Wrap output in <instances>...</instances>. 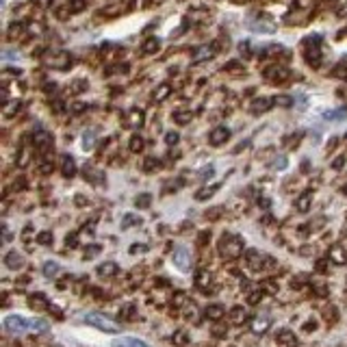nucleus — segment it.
<instances>
[{
	"label": "nucleus",
	"mask_w": 347,
	"mask_h": 347,
	"mask_svg": "<svg viewBox=\"0 0 347 347\" xmlns=\"http://www.w3.org/2000/svg\"><path fill=\"white\" fill-rule=\"evenodd\" d=\"M2 325L7 332L11 334H24V332H33V334H46L50 330V324L46 319H39V317H22V315H7L2 319Z\"/></svg>",
	"instance_id": "nucleus-1"
},
{
	"label": "nucleus",
	"mask_w": 347,
	"mask_h": 347,
	"mask_svg": "<svg viewBox=\"0 0 347 347\" xmlns=\"http://www.w3.org/2000/svg\"><path fill=\"white\" fill-rule=\"evenodd\" d=\"M80 321L87 325H92V328L100 330V332H107V334H117V332H122V325L117 324V321L109 319L104 313H85L83 317H80Z\"/></svg>",
	"instance_id": "nucleus-2"
},
{
	"label": "nucleus",
	"mask_w": 347,
	"mask_h": 347,
	"mask_svg": "<svg viewBox=\"0 0 347 347\" xmlns=\"http://www.w3.org/2000/svg\"><path fill=\"white\" fill-rule=\"evenodd\" d=\"M219 254L230 260L239 258L243 254V239L237 237V234H224L219 241Z\"/></svg>",
	"instance_id": "nucleus-3"
},
{
	"label": "nucleus",
	"mask_w": 347,
	"mask_h": 347,
	"mask_svg": "<svg viewBox=\"0 0 347 347\" xmlns=\"http://www.w3.org/2000/svg\"><path fill=\"white\" fill-rule=\"evenodd\" d=\"M321 37L319 35H310V37H306L304 42H301V46H304V59L308 61V65H313V68H319L321 63Z\"/></svg>",
	"instance_id": "nucleus-4"
},
{
	"label": "nucleus",
	"mask_w": 347,
	"mask_h": 347,
	"mask_svg": "<svg viewBox=\"0 0 347 347\" xmlns=\"http://www.w3.org/2000/svg\"><path fill=\"white\" fill-rule=\"evenodd\" d=\"M44 63L52 69H69L72 68V57L65 50H46L44 52Z\"/></svg>",
	"instance_id": "nucleus-5"
},
{
	"label": "nucleus",
	"mask_w": 347,
	"mask_h": 347,
	"mask_svg": "<svg viewBox=\"0 0 347 347\" xmlns=\"http://www.w3.org/2000/svg\"><path fill=\"white\" fill-rule=\"evenodd\" d=\"M245 263H248L250 269L254 271H263L267 267H274V258H269L267 254L258 252V250H248V254H245Z\"/></svg>",
	"instance_id": "nucleus-6"
},
{
	"label": "nucleus",
	"mask_w": 347,
	"mask_h": 347,
	"mask_svg": "<svg viewBox=\"0 0 347 347\" xmlns=\"http://www.w3.org/2000/svg\"><path fill=\"white\" fill-rule=\"evenodd\" d=\"M265 78L269 80V83H276V85H282L286 80L291 78V72L284 68V65H271V68L265 69Z\"/></svg>",
	"instance_id": "nucleus-7"
},
{
	"label": "nucleus",
	"mask_w": 347,
	"mask_h": 347,
	"mask_svg": "<svg viewBox=\"0 0 347 347\" xmlns=\"http://www.w3.org/2000/svg\"><path fill=\"white\" fill-rule=\"evenodd\" d=\"M52 143H54V139L48 130H35L33 133V145L39 152H48V150L52 148Z\"/></svg>",
	"instance_id": "nucleus-8"
},
{
	"label": "nucleus",
	"mask_w": 347,
	"mask_h": 347,
	"mask_svg": "<svg viewBox=\"0 0 347 347\" xmlns=\"http://www.w3.org/2000/svg\"><path fill=\"white\" fill-rule=\"evenodd\" d=\"M172 263L178 267L180 271H189L191 269V254L187 248H176L172 254Z\"/></svg>",
	"instance_id": "nucleus-9"
},
{
	"label": "nucleus",
	"mask_w": 347,
	"mask_h": 347,
	"mask_svg": "<svg viewBox=\"0 0 347 347\" xmlns=\"http://www.w3.org/2000/svg\"><path fill=\"white\" fill-rule=\"evenodd\" d=\"M215 54H217V48H215V44H204V46H198V48L193 50L191 59H193L195 63H202V61H208V59H213Z\"/></svg>",
	"instance_id": "nucleus-10"
},
{
	"label": "nucleus",
	"mask_w": 347,
	"mask_h": 347,
	"mask_svg": "<svg viewBox=\"0 0 347 347\" xmlns=\"http://www.w3.org/2000/svg\"><path fill=\"white\" fill-rule=\"evenodd\" d=\"M276 343H278V345H282V347H298L300 339H298V336H295V332H293V330L282 328V330H278V332H276Z\"/></svg>",
	"instance_id": "nucleus-11"
},
{
	"label": "nucleus",
	"mask_w": 347,
	"mask_h": 347,
	"mask_svg": "<svg viewBox=\"0 0 347 347\" xmlns=\"http://www.w3.org/2000/svg\"><path fill=\"white\" fill-rule=\"evenodd\" d=\"M145 124V115H143V111L141 109H130L128 113H126V117H124V126H128V128H141Z\"/></svg>",
	"instance_id": "nucleus-12"
},
{
	"label": "nucleus",
	"mask_w": 347,
	"mask_h": 347,
	"mask_svg": "<svg viewBox=\"0 0 347 347\" xmlns=\"http://www.w3.org/2000/svg\"><path fill=\"white\" fill-rule=\"evenodd\" d=\"M276 104V98H271V95H260V98H256L252 104H250V111H252L254 115H260V113H267V111Z\"/></svg>",
	"instance_id": "nucleus-13"
},
{
	"label": "nucleus",
	"mask_w": 347,
	"mask_h": 347,
	"mask_svg": "<svg viewBox=\"0 0 347 347\" xmlns=\"http://www.w3.org/2000/svg\"><path fill=\"white\" fill-rule=\"evenodd\" d=\"M269 325H271V319L267 315H256L250 319V330H252L254 334H265V332L269 330Z\"/></svg>",
	"instance_id": "nucleus-14"
},
{
	"label": "nucleus",
	"mask_w": 347,
	"mask_h": 347,
	"mask_svg": "<svg viewBox=\"0 0 347 347\" xmlns=\"http://www.w3.org/2000/svg\"><path fill=\"white\" fill-rule=\"evenodd\" d=\"M195 286H198L200 291H204V293L213 291V276H210V271L200 269L198 274H195Z\"/></svg>",
	"instance_id": "nucleus-15"
},
{
	"label": "nucleus",
	"mask_w": 347,
	"mask_h": 347,
	"mask_svg": "<svg viewBox=\"0 0 347 347\" xmlns=\"http://www.w3.org/2000/svg\"><path fill=\"white\" fill-rule=\"evenodd\" d=\"M228 139H230V130L226 126H217L208 133V143L210 145H221V143L228 141Z\"/></svg>",
	"instance_id": "nucleus-16"
},
{
	"label": "nucleus",
	"mask_w": 347,
	"mask_h": 347,
	"mask_svg": "<svg viewBox=\"0 0 347 347\" xmlns=\"http://www.w3.org/2000/svg\"><path fill=\"white\" fill-rule=\"evenodd\" d=\"M111 347H152V345L145 343L141 339H135V336H117L111 343Z\"/></svg>",
	"instance_id": "nucleus-17"
},
{
	"label": "nucleus",
	"mask_w": 347,
	"mask_h": 347,
	"mask_svg": "<svg viewBox=\"0 0 347 347\" xmlns=\"http://www.w3.org/2000/svg\"><path fill=\"white\" fill-rule=\"evenodd\" d=\"M4 265H7L9 269H22L24 267V256L20 254V252H16V250H11V252H7L4 254Z\"/></svg>",
	"instance_id": "nucleus-18"
},
{
	"label": "nucleus",
	"mask_w": 347,
	"mask_h": 347,
	"mask_svg": "<svg viewBox=\"0 0 347 347\" xmlns=\"http://www.w3.org/2000/svg\"><path fill=\"white\" fill-rule=\"evenodd\" d=\"M83 176H85V180H89L92 185H102L104 183V174L100 172L98 167H93V165H85Z\"/></svg>",
	"instance_id": "nucleus-19"
},
{
	"label": "nucleus",
	"mask_w": 347,
	"mask_h": 347,
	"mask_svg": "<svg viewBox=\"0 0 347 347\" xmlns=\"http://www.w3.org/2000/svg\"><path fill=\"white\" fill-rule=\"evenodd\" d=\"M328 258L334 265H345L347 263V250L343 248V245H332L330 252H328Z\"/></svg>",
	"instance_id": "nucleus-20"
},
{
	"label": "nucleus",
	"mask_w": 347,
	"mask_h": 347,
	"mask_svg": "<svg viewBox=\"0 0 347 347\" xmlns=\"http://www.w3.org/2000/svg\"><path fill=\"white\" fill-rule=\"evenodd\" d=\"M28 306L35 310H42V308H48V310H52V304L48 301V298L44 293H33L31 298H28Z\"/></svg>",
	"instance_id": "nucleus-21"
},
{
	"label": "nucleus",
	"mask_w": 347,
	"mask_h": 347,
	"mask_svg": "<svg viewBox=\"0 0 347 347\" xmlns=\"http://www.w3.org/2000/svg\"><path fill=\"white\" fill-rule=\"evenodd\" d=\"M61 174L65 176V178L76 176V161L69 157V154H63L61 157Z\"/></svg>",
	"instance_id": "nucleus-22"
},
{
	"label": "nucleus",
	"mask_w": 347,
	"mask_h": 347,
	"mask_svg": "<svg viewBox=\"0 0 347 347\" xmlns=\"http://www.w3.org/2000/svg\"><path fill=\"white\" fill-rule=\"evenodd\" d=\"M310 206H313V193H310V191H304V193L295 200V208H298L300 213H308Z\"/></svg>",
	"instance_id": "nucleus-23"
},
{
	"label": "nucleus",
	"mask_w": 347,
	"mask_h": 347,
	"mask_svg": "<svg viewBox=\"0 0 347 347\" xmlns=\"http://www.w3.org/2000/svg\"><path fill=\"white\" fill-rule=\"evenodd\" d=\"M224 315H226V308L221 304H210V306H206V308H204V317H206V319H210V321H219Z\"/></svg>",
	"instance_id": "nucleus-24"
},
{
	"label": "nucleus",
	"mask_w": 347,
	"mask_h": 347,
	"mask_svg": "<svg viewBox=\"0 0 347 347\" xmlns=\"http://www.w3.org/2000/svg\"><path fill=\"white\" fill-rule=\"evenodd\" d=\"M95 271H98V276H102V278H113V276L119 271V267H117V263H113V260H107V263L98 265Z\"/></svg>",
	"instance_id": "nucleus-25"
},
{
	"label": "nucleus",
	"mask_w": 347,
	"mask_h": 347,
	"mask_svg": "<svg viewBox=\"0 0 347 347\" xmlns=\"http://www.w3.org/2000/svg\"><path fill=\"white\" fill-rule=\"evenodd\" d=\"M169 93H172V85H169V83H161V85H157V89L152 92V100L163 102L165 98H169Z\"/></svg>",
	"instance_id": "nucleus-26"
},
{
	"label": "nucleus",
	"mask_w": 347,
	"mask_h": 347,
	"mask_svg": "<svg viewBox=\"0 0 347 347\" xmlns=\"http://www.w3.org/2000/svg\"><path fill=\"white\" fill-rule=\"evenodd\" d=\"M159 48H161V39L159 37H148L141 46V54H154V52H159Z\"/></svg>",
	"instance_id": "nucleus-27"
},
{
	"label": "nucleus",
	"mask_w": 347,
	"mask_h": 347,
	"mask_svg": "<svg viewBox=\"0 0 347 347\" xmlns=\"http://www.w3.org/2000/svg\"><path fill=\"white\" fill-rule=\"evenodd\" d=\"M217 191H219V185H210V187L206 185V187L195 191V200H200V202H202V200H208V198H213Z\"/></svg>",
	"instance_id": "nucleus-28"
},
{
	"label": "nucleus",
	"mask_w": 347,
	"mask_h": 347,
	"mask_svg": "<svg viewBox=\"0 0 347 347\" xmlns=\"http://www.w3.org/2000/svg\"><path fill=\"white\" fill-rule=\"evenodd\" d=\"M159 169H161V161L157 157H148L143 161V172L152 174V172H159Z\"/></svg>",
	"instance_id": "nucleus-29"
},
{
	"label": "nucleus",
	"mask_w": 347,
	"mask_h": 347,
	"mask_svg": "<svg viewBox=\"0 0 347 347\" xmlns=\"http://www.w3.org/2000/svg\"><path fill=\"white\" fill-rule=\"evenodd\" d=\"M26 33L28 31H24L22 24H11V28H9V39H11V42H16V39H22Z\"/></svg>",
	"instance_id": "nucleus-30"
},
{
	"label": "nucleus",
	"mask_w": 347,
	"mask_h": 347,
	"mask_svg": "<svg viewBox=\"0 0 347 347\" xmlns=\"http://www.w3.org/2000/svg\"><path fill=\"white\" fill-rule=\"evenodd\" d=\"M248 319V315H245V310L241 308V306H237V308H232L230 310V321H232V324H243V321Z\"/></svg>",
	"instance_id": "nucleus-31"
},
{
	"label": "nucleus",
	"mask_w": 347,
	"mask_h": 347,
	"mask_svg": "<svg viewBox=\"0 0 347 347\" xmlns=\"http://www.w3.org/2000/svg\"><path fill=\"white\" fill-rule=\"evenodd\" d=\"M143 145H145L143 137H139V135H133V137H130V143H128V150H130V152H141Z\"/></svg>",
	"instance_id": "nucleus-32"
},
{
	"label": "nucleus",
	"mask_w": 347,
	"mask_h": 347,
	"mask_svg": "<svg viewBox=\"0 0 347 347\" xmlns=\"http://www.w3.org/2000/svg\"><path fill=\"white\" fill-rule=\"evenodd\" d=\"M191 117H193V115H191V111H176V113H174V122H176V124H180V126L189 124V122H191Z\"/></svg>",
	"instance_id": "nucleus-33"
},
{
	"label": "nucleus",
	"mask_w": 347,
	"mask_h": 347,
	"mask_svg": "<svg viewBox=\"0 0 347 347\" xmlns=\"http://www.w3.org/2000/svg\"><path fill=\"white\" fill-rule=\"evenodd\" d=\"M139 224H141V217L133 213H126L122 219V228H133V226H139Z\"/></svg>",
	"instance_id": "nucleus-34"
},
{
	"label": "nucleus",
	"mask_w": 347,
	"mask_h": 347,
	"mask_svg": "<svg viewBox=\"0 0 347 347\" xmlns=\"http://www.w3.org/2000/svg\"><path fill=\"white\" fill-rule=\"evenodd\" d=\"M59 274V263H54V260H48L46 265H44V276L46 278H52V276Z\"/></svg>",
	"instance_id": "nucleus-35"
},
{
	"label": "nucleus",
	"mask_w": 347,
	"mask_h": 347,
	"mask_svg": "<svg viewBox=\"0 0 347 347\" xmlns=\"http://www.w3.org/2000/svg\"><path fill=\"white\" fill-rule=\"evenodd\" d=\"M189 341H191V339H189L187 330H178V332L174 334V343H176V345H187Z\"/></svg>",
	"instance_id": "nucleus-36"
},
{
	"label": "nucleus",
	"mask_w": 347,
	"mask_h": 347,
	"mask_svg": "<svg viewBox=\"0 0 347 347\" xmlns=\"http://www.w3.org/2000/svg\"><path fill=\"white\" fill-rule=\"evenodd\" d=\"M18 109H20V102H18V100H16V102H9V100H7V102H4V111H2L4 117H13V113H16Z\"/></svg>",
	"instance_id": "nucleus-37"
},
{
	"label": "nucleus",
	"mask_w": 347,
	"mask_h": 347,
	"mask_svg": "<svg viewBox=\"0 0 347 347\" xmlns=\"http://www.w3.org/2000/svg\"><path fill=\"white\" fill-rule=\"evenodd\" d=\"M68 4L72 13H80L85 9V4H87V0H68Z\"/></svg>",
	"instance_id": "nucleus-38"
},
{
	"label": "nucleus",
	"mask_w": 347,
	"mask_h": 347,
	"mask_svg": "<svg viewBox=\"0 0 347 347\" xmlns=\"http://www.w3.org/2000/svg\"><path fill=\"white\" fill-rule=\"evenodd\" d=\"M83 145H85V150H92L95 145V135L92 133V130H87V133L83 135Z\"/></svg>",
	"instance_id": "nucleus-39"
},
{
	"label": "nucleus",
	"mask_w": 347,
	"mask_h": 347,
	"mask_svg": "<svg viewBox=\"0 0 347 347\" xmlns=\"http://www.w3.org/2000/svg\"><path fill=\"white\" fill-rule=\"evenodd\" d=\"M150 202H152V195H150V193H141L137 200H135V204H137L139 208H148Z\"/></svg>",
	"instance_id": "nucleus-40"
},
{
	"label": "nucleus",
	"mask_w": 347,
	"mask_h": 347,
	"mask_svg": "<svg viewBox=\"0 0 347 347\" xmlns=\"http://www.w3.org/2000/svg\"><path fill=\"white\" fill-rule=\"evenodd\" d=\"M324 117L325 119H332V122H339V119H345L347 117V113H345V111H328Z\"/></svg>",
	"instance_id": "nucleus-41"
},
{
	"label": "nucleus",
	"mask_w": 347,
	"mask_h": 347,
	"mask_svg": "<svg viewBox=\"0 0 347 347\" xmlns=\"http://www.w3.org/2000/svg\"><path fill=\"white\" fill-rule=\"evenodd\" d=\"M37 243H39V245H50V243H52V232H48V230L39 232V234H37Z\"/></svg>",
	"instance_id": "nucleus-42"
},
{
	"label": "nucleus",
	"mask_w": 347,
	"mask_h": 347,
	"mask_svg": "<svg viewBox=\"0 0 347 347\" xmlns=\"http://www.w3.org/2000/svg\"><path fill=\"white\" fill-rule=\"evenodd\" d=\"M26 31H28V35H42L44 33V24L42 22H31Z\"/></svg>",
	"instance_id": "nucleus-43"
},
{
	"label": "nucleus",
	"mask_w": 347,
	"mask_h": 347,
	"mask_svg": "<svg viewBox=\"0 0 347 347\" xmlns=\"http://www.w3.org/2000/svg\"><path fill=\"white\" fill-rule=\"evenodd\" d=\"M276 104H278V107H291V104H295V100L291 98V95H278V98H276Z\"/></svg>",
	"instance_id": "nucleus-44"
},
{
	"label": "nucleus",
	"mask_w": 347,
	"mask_h": 347,
	"mask_svg": "<svg viewBox=\"0 0 347 347\" xmlns=\"http://www.w3.org/2000/svg\"><path fill=\"white\" fill-rule=\"evenodd\" d=\"M178 141H180V135L176 133V130H169V133L165 135V143H167V145H176Z\"/></svg>",
	"instance_id": "nucleus-45"
},
{
	"label": "nucleus",
	"mask_w": 347,
	"mask_h": 347,
	"mask_svg": "<svg viewBox=\"0 0 347 347\" xmlns=\"http://www.w3.org/2000/svg\"><path fill=\"white\" fill-rule=\"evenodd\" d=\"M300 141H301V133L300 135H293V137H286L284 139V145H286V148H295Z\"/></svg>",
	"instance_id": "nucleus-46"
},
{
	"label": "nucleus",
	"mask_w": 347,
	"mask_h": 347,
	"mask_svg": "<svg viewBox=\"0 0 347 347\" xmlns=\"http://www.w3.org/2000/svg\"><path fill=\"white\" fill-rule=\"evenodd\" d=\"M224 69H226V72H243V63H239V61H230Z\"/></svg>",
	"instance_id": "nucleus-47"
},
{
	"label": "nucleus",
	"mask_w": 347,
	"mask_h": 347,
	"mask_svg": "<svg viewBox=\"0 0 347 347\" xmlns=\"http://www.w3.org/2000/svg\"><path fill=\"white\" fill-rule=\"evenodd\" d=\"M313 2L315 0H295V7L301 9V11H306V9H313Z\"/></svg>",
	"instance_id": "nucleus-48"
},
{
	"label": "nucleus",
	"mask_w": 347,
	"mask_h": 347,
	"mask_svg": "<svg viewBox=\"0 0 347 347\" xmlns=\"http://www.w3.org/2000/svg\"><path fill=\"white\" fill-rule=\"evenodd\" d=\"M271 167H274V169H284L286 167V157H278L274 163H271Z\"/></svg>",
	"instance_id": "nucleus-49"
},
{
	"label": "nucleus",
	"mask_w": 347,
	"mask_h": 347,
	"mask_svg": "<svg viewBox=\"0 0 347 347\" xmlns=\"http://www.w3.org/2000/svg\"><path fill=\"white\" fill-rule=\"evenodd\" d=\"M39 169H42V174H50L52 172V163H50L48 159H44L42 163H39Z\"/></svg>",
	"instance_id": "nucleus-50"
},
{
	"label": "nucleus",
	"mask_w": 347,
	"mask_h": 347,
	"mask_svg": "<svg viewBox=\"0 0 347 347\" xmlns=\"http://www.w3.org/2000/svg\"><path fill=\"white\" fill-rule=\"evenodd\" d=\"M65 243H68V248H76L78 245V234H68V239H65Z\"/></svg>",
	"instance_id": "nucleus-51"
},
{
	"label": "nucleus",
	"mask_w": 347,
	"mask_h": 347,
	"mask_svg": "<svg viewBox=\"0 0 347 347\" xmlns=\"http://www.w3.org/2000/svg\"><path fill=\"white\" fill-rule=\"evenodd\" d=\"M252 44L250 42H241V46H239V50H241V54H245V57H250V54H252Z\"/></svg>",
	"instance_id": "nucleus-52"
},
{
	"label": "nucleus",
	"mask_w": 347,
	"mask_h": 347,
	"mask_svg": "<svg viewBox=\"0 0 347 347\" xmlns=\"http://www.w3.org/2000/svg\"><path fill=\"white\" fill-rule=\"evenodd\" d=\"M336 16H339V18H347V0H343V2L339 4V9H336Z\"/></svg>",
	"instance_id": "nucleus-53"
},
{
	"label": "nucleus",
	"mask_w": 347,
	"mask_h": 347,
	"mask_svg": "<svg viewBox=\"0 0 347 347\" xmlns=\"http://www.w3.org/2000/svg\"><path fill=\"white\" fill-rule=\"evenodd\" d=\"M260 298H263V291H254V293H250V298H248V301L250 304H256Z\"/></svg>",
	"instance_id": "nucleus-54"
},
{
	"label": "nucleus",
	"mask_w": 347,
	"mask_h": 347,
	"mask_svg": "<svg viewBox=\"0 0 347 347\" xmlns=\"http://www.w3.org/2000/svg\"><path fill=\"white\" fill-rule=\"evenodd\" d=\"M143 252H148V245H133L130 248V254H143Z\"/></svg>",
	"instance_id": "nucleus-55"
},
{
	"label": "nucleus",
	"mask_w": 347,
	"mask_h": 347,
	"mask_svg": "<svg viewBox=\"0 0 347 347\" xmlns=\"http://www.w3.org/2000/svg\"><path fill=\"white\" fill-rule=\"evenodd\" d=\"M119 9H122V4H113V7H107L104 11H107V16H117Z\"/></svg>",
	"instance_id": "nucleus-56"
},
{
	"label": "nucleus",
	"mask_w": 347,
	"mask_h": 347,
	"mask_svg": "<svg viewBox=\"0 0 347 347\" xmlns=\"http://www.w3.org/2000/svg\"><path fill=\"white\" fill-rule=\"evenodd\" d=\"M52 2H54V0H35V4H37L39 9H48V7H52Z\"/></svg>",
	"instance_id": "nucleus-57"
},
{
	"label": "nucleus",
	"mask_w": 347,
	"mask_h": 347,
	"mask_svg": "<svg viewBox=\"0 0 347 347\" xmlns=\"http://www.w3.org/2000/svg\"><path fill=\"white\" fill-rule=\"evenodd\" d=\"M345 165V157H336L334 163H332V169H341Z\"/></svg>",
	"instance_id": "nucleus-58"
},
{
	"label": "nucleus",
	"mask_w": 347,
	"mask_h": 347,
	"mask_svg": "<svg viewBox=\"0 0 347 347\" xmlns=\"http://www.w3.org/2000/svg\"><path fill=\"white\" fill-rule=\"evenodd\" d=\"M135 306H126V308H124V317H126V319H135Z\"/></svg>",
	"instance_id": "nucleus-59"
},
{
	"label": "nucleus",
	"mask_w": 347,
	"mask_h": 347,
	"mask_svg": "<svg viewBox=\"0 0 347 347\" xmlns=\"http://www.w3.org/2000/svg\"><path fill=\"white\" fill-rule=\"evenodd\" d=\"M213 172H215V169L208 165V167H206V169H204V172L200 174V176H202V178H210V176H213Z\"/></svg>",
	"instance_id": "nucleus-60"
},
{
	"label": "nucleus",
	"mask_w": 347,
	"mask_h": 347,
	"mask_svg": "<svg viewBox=\"0 0 347 347\" xmlns=\"http://www.w3.org/2000/svg\"><path fill=\"white\" fill-rule=\"evenodd\" d=\"M98 252H100V245H92V248L87 250V254H85V256H93V254H98Z\"/></svg>",
	"instance_id": "nucleus-61"
},
{
	"label": "nucleus",
	"mask_w": 347,
	"mask_h": 347,
	"mask_svg": "<svg viewBox=\"0 0 347 347\" xmlns=\"http://www.w3.org/2000/svg\"><path fill=\"white\" fill-rule=\"evenodd\" d=\"M52 109L57 111V113H61V111H63V102H61V100H57V102L52 104Z\"/></svg>",
	"instance_id": "nucleus-62"
},
{
	"label": "nucleus",
	"mask_w": 347,
	"mask_h": 347,
	"mask_svg": "<svg viewBox=\"0 0 347 347\" xmlns=\"http://www.w3.org/2000/svg\"><path fill=\"white\" fill-rule=\"evenodd\" d=\"M343 193H347V187H343Z\"/></svg>",
	"instance_id": "nucleus-63"
}]
</instances>
